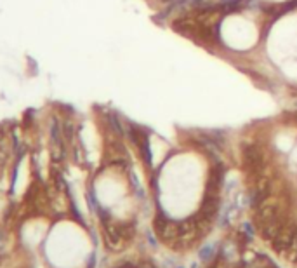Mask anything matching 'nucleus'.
<instances>
[{
	"label": "nucleus",
	"instance_id": "1",
	"mask_svg": "<svg viewBox=\"0 0 297 268\" xmlns=\"http://www.w3.org/2000/svg\"><path fill=\"white\" fill-rule=\"evenodd\" d=\"M94 240L89 230L77 220H58L40 249L47 268H91Z\"/></svg>",
	"mask_w": 297,
	"mask_h": 268
},
{
	"label": "nucleus",
	"instance_id": "2",
	"mask_svg": "<svg viewBox=\"0 0 297 268\" xmlns=\"http://www.w3.org/2000/svg\"><path fill=\"white\" fill-rule=\"evenodd\" d=\"M52 227V220L47 216H30L21 223V228L18 232V240L24 251L37 254L44 246L45 239L49 235V230Z\"/></svg>",
	"mask_w": 297,
	"mask_h": 268
}]
</instances>
